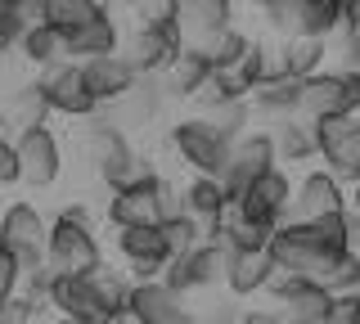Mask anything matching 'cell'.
<instances>
[{
	"instance_id": "33",
	"label": "cell",
	"mask_w": 360,
	"mask_h": 324,
	"mask_svg": "<svg viewBox=\"0 0 360 324\" xmlns=\"http://www.w3.org/2000/svg\"><path fill=\"white\" fill-rule=\"evenodd\" d=\"M333 68H342L347 77L360 82V32H338V50H333Z\"/></svg>"
},
{
	"instance_id": "36",
	"label": "cell",
	"mask_w": 360,
	"mask_h": 324,
	"mask_svg": "<svg viewBox=\"0 0 360 324\" xmlns=\"http://www.w3.org/2000/svg\"><path fill=\"white\" fill-rule=\"evenodd\" d=\"M329 324H360V288L333 293V316H329Z\"/></svg>"
},
{
	"instance_id": "22",
	"label": "cell",
	"mask_w": 360,
	"mask_h": 324,
	"mask_svg": "<svg viewBox=\"0 0 360 324\" xmlns=\"http://www.w3.org/2000/svg\"><path fill=\"white\" fill-rule=\"evenodd\" d=\"M270 136H275V153H279V162H288V167L320 158L315 122H311V117H302V113H292V117H279L275 127H270Z\"/></svg>"
},
{
	"instance_id": "40",
	"label": "cell",
	"mask_w": 360,
	"mask_h": 324,
	"mask_svg": "<svg viewBox=\"0 0 360 324\" xmlns=\"http://www.w3.org/2000/svg\"><path fill=\"white\" fill-rule=\"evenodd\" d=\"M14 136V122H9V113H5V104H0V140H9Z\"/></svg>"
},
{
	"instance_id": "25",
	"label": "cell",
	"mask_w": 360,
	"mask_h": 324,
	"mask_svg": "<svg viewBox=\"0 0 360 324\" xmlns=\"http://www.w3.org/2000/svg\"><path fill=\"white\" fill-rule=\"evenodd\" d=\"M5 113L14 122V131H22V127H45V122L54 117V108H50V99H45V86L32 77V82H22V86L9 91Z\"/></svg>"
},
{
	"instance_id": "28",
	"label": "cell",
	"mask_w": 360,
	"mask_h": 324,
	"mask_svg": "<svg viewBox=\"0 0 360 324\" xmlns=\"http://www.w3.org/2000/svg\"><path fill=\"white\" fill-rule=\"evenodd\" d=\"M202 117L212 122V127L221 131V136H230V140H239L248 127H252V99H212V104H202L198 108Z\"/></svg>"
},
{
	"instance_id": "16",
	"label": "cell",
	"mask_w": 360,
	"mask_h": 324,
	"mask_svg": "<svg viewBox=\"0 0 360 324\" xmlns=\"http://www.w3.org/2000/svg\"><path fill=\"white\" fill-rule=\"evenodd\" d=\"M234 5L239 0H172V23L185 46H207L221 27L234 23Z\"/></svg>"
},
{
	"instance_id": "15",
	"label": "cell",
	"mask_w": 360,
	"mask_h": 324,
	"mask_svg": "<svg viewBox=\"0 0 360 324\" xmlns=\"http://www.w3.org/2000/svg\"><path fill=\"white\" fill-rule=\"evenodd\" d=\"M117 257H122L131 279H149V275L167 271L172 248L162 239V226H122L117 230Z\"/></svg>"
},
{
	"instance_id": "21",
	"label": "cell",
	"mask_w": 360,
	"mask_h": 324,
	"mask_svg": "<svg viewBox=\"0 0 360 324\" xmlns=\"http://www.w3.org/2000/svg\"><path fill=\"white\" fill-rule=\"evenodd\" d=\"M252 108L262 113L266 122H279V117H292V113H302V77H292L288 68H279V72H270L262 77V82L252 86Z\"/></svg>"
},
{
	"instance_id": "5",
	"label": "cell",
	"mask_w": 360,
	"mask_h": 324,
	"mask_svg": "<svg viewBox=\"0 0 360 324\" xmlns=\"http://www.w3.org/2000/svg\"><path fill=\"white\" fill-rule=\"evenodd\" d=\"M45 234H50V221L41 216L37 203L14 198V203L0 207V248H9L18 257L22 275L45 266Z\"/></svg>"
},
{
	"instance_id": "6",
	"label": "cell",
	"mask_w": 360,
	"mask_h": 324,
	"mask_svg": "<svg viewBox=\"0 0 360 324\" xmlns=\"http://www.w3.org/2000/svg\"><path fill=\"white\" fill-rule=\"evenodd\" d=\"M352 113H360V82L356 77H347L333 63L302 77V117L320 122V117H352Z\"/></svg>"
},
{
	"instance_id": "11",
	"label": "cell",
	"mask_w": 360,
	"mask_h": 324,
	"mask_svg": "<svg viewBox=\"0 0 360 324\" xmlns=\"http://www.w3.org/2000/svg\"><path fill=\"white\" fill-rule=\"evenodd\" d=\"M131 320L135 324H189V293H180L167 275L131 279Z\"/></svg>"
},
{
	"instance_id": "37",
	"label": "cell",
	"mask_w": 360,
	"mask_h": 324,
	"mask_svg": "<svg viewBox=\"0 0 360 324\" xmlns=\"http://www.w3.org/2000/svg\"><path fill=\"white\" fill-rule=\"evenodd\" d=\"M131 18L135 23H149V27L172 23V0H140V5L131 9Z\"/></svg>"
},
{
	"instance_id": "14",
	"label": "cell",
	"mask_w": 360,
	"mask_h": 324,
	"mask_svg": "<svg viewBox=\"0 0 360 324\" xmlns=\"http://www.w3.org/2000/svg\"><path fill=\"white\" fill-rule=\"evenodd\" d=\"M347 194H352V185H347L342 176H333L329 167H311V171H302L297 185H292V216L315 221V216H324V212H342Z\"/></svg>"
},
{
	"instance_id": "19",
	"label": "cell",
	"mask_w": 360,
	"mask_h": 324,
	"mask_svg": "<svg viewBox=\"0 0 360 324\" xmlns=\"http://www.w3.org/2000/svg\"><path fill=\"white\" fill-rule=\"evenodd\" d=\"M270 271H275V257H270L266 243L262 248H230V257H225V293L243 302L262 297Z\"/></svg>"
},
{
	"instance_id": "1",
	"label": "cell",
	"mask_w": 360,
	"mask_h": 324,
	"mask_svg": "<svg viewBox=\"0 0 360 324\" xmlns=\"http://www.w3.org/2000/svg\"><path fill=\"white\" fill-rule=\"evenodd\" d=\"M172 212H185V189H176L167 176L144 171L140 181L108 189V203H104V221L112 230L122 226H158L162 216Z\"/></svg>"
},
{
	"instance_id": "30",
	"label": "cell",
	"mask_w": 360,
	"mask_h": 324,
	"mask_svg": "<svg viewBox=\"0 0 360 324\" xmlns=\"http://www.w3.org/2000/svg\"><path fill=\"white\" fill-rule=\"evenodd\" d=\"M158 226H162V239H167V248H172V257H176V252H189L194 243L207 239V226H202V221H198L189 207H185V212H172V216H162Z\"/></svg>"
},
{
	"instance_id": "2",
	"label": "cell",
	"mask_w": 360,
	"mask_h": 324,
	"mask_svg": "<svg viewBox=\"0 0 360 324\" xmlns=\"http://www.w3.org/2000/svg\"><path fill=\"white\" fill-rule=\"evenodd\" d=\"M262 23L270 37H324L333 41L338 32L347 27V14L342 9H333L329 0H266L262 9Z\"/></svg>"
},
{
	"instance_id": "9",
	"label": "cell",
	"mask_w": 360,
	"mask_h": 324,
	"mask_svg": "<svg viewBox=\"0 0 360 324\" xmlns=\"http://www.w3.org/2000/svg\"><path fill=\"white\" fill-rule=\"evenodd\" d=\"M14 149H18V167H22V185L27 189H50L63 176V144L59 136L45 127H22L14 131Z\"/></svg>"
},
{
	"instance_id": "34",
	"label": "cell",
	"mask_w": 360,
	"mask_h": 324,
	"mask_svg": "<svg viewBox=\"0 0 360 324\" xmlns=\"http://www.w3.org/2000/svg\"><path fill=\"white\" fill-rule=\"evenodd\" d=\"M22 185V167H18V149H14V136L0 140V189H14Z\"/></svg>"
},
{
	"instance_id": "23",
	"label": "cell",
	"mask_w": 360,
	"mask_h": 324,
	"mask_svg": "<svg viewBox=\"0 0 360 324\" xmlns=\"http://www.w3.org/2000/svg\"><path fill=\"white\" fill-rule=\"evenodd\" d=\"M122 23H117V14H99V18H90V23L82 27H72L68 32V54L72 59H90V54H112V50H122Z\"/></svg>"
},
{
	"instance_id": "27",
	"label": "cell",
	"mask_w": 360,
	"mask_h": 324,
	"mask_svg": "<svg viewBox=\"0 0 360 324\" xmlns=\"http://www.w3.org/2000/svg\"><path fill=\"white\" fill-rule=\"evenodd\" d=\"M230 203V189H225L221 176H189V185H185V207L194 212V216L207 226V221H217L221 216V207Z\"/></svg>"
},
{
	"instance_id": "17",
	"label": "cell",
	"mask_w": 360,
	"mask_h": 324,
	"mask_svg": "<svg viewBox=\"0 0 360 324\" xmlns=\"http://www.w3.org/2000/svg\"><path fill=\"white\" fill-rule=\"evenodd\" d=\"M279 153H275V136L270 131H252L248 127L239 140H234V153H230V167H225V189H230V198H239L248 185L257 181V176L266 171V167H275Z\"/></svg>"
},
{
	"instance_id": "31",
	"label": "cell",
	"mask_w": 360,
	"mask_h": 324,
	"mask_svg": "<svg viewBox=\"0 0 360 324\" xmlns=\"http://www.w3.org/2000/svg\"><path fill=\"white\" fill-rule=\"evenodd\" d=\"M45 18V0H0V32L18 46V37L27 27H37Z\"/></svg>"
},
{
	"instance_id": "45",
	"label": "cell",
	"mask_w": 360,
	"mask_h": 324,
	"mask_svg": "<svg viewBox=\"0 0 360 324\" xmlns=\"http://www.w3.org/2000/svg\"><path fill=\"white\" fill-rule=\"evenodd\" d=\"M356 248H360V221H356Z\"/></svg>"
},
{
	"instance_id": "18",
	"label": "cell",
	"mask_w": 360,
	"mask_h": 324,
	"mask_svg": "<svg viewBox=\"0 0 360 324\" xmlns=\"http://www.w3.org/2000/svg\"><path fill=\"white\" fill-rule=\"evenodd\" d=\"M82 72H86V86L95 91L99 108L117 104L122 95H131L135 86H140V72H135V63L127 59L122 50L112 54H90V59H82Z\"/></svg>"
},
{
	"instance_id": "41",
	"label": "cell",
	"mask_w": 360,
	"mask_h": 324,
	"mask_svg": "<svg viewBox=\"0 0 360 324\" xmlns=\"http://www.w3.org/2000/svg\"><path fill=\"white\" fill-rule=\"evenodd\" d=\"M9 50H14V41H9L5 32H0V63H5V54H9Z\"/></svg>"
},
{
	"instance_id": "44",
	"label": "cell",
	"mask_w": 360,
	"mask_h": 324,
	"mask_svg": "<svg viewBox=\"0 0 360 324\" xmlns=\"http://www.w3.org/2000/svg\"><path fill=\"white\" fill-rule=\"evenodd\" d=\"M239 5H248V9H262V5H266V0H239Z\"/></svg>"
},
{
	"instance_id": "29",
	"label": "cell",
	"mask_w": 360,
	"mask_h": 324,
	"mask_svg": "<svg viewBox=\"0 0 360 324\" xmlns=\"http://www.w3.org/2000/svg\"><path fill=\"white\" fill-rule=\"evenodd\" d=\"M99 14H108L104 0H45V23H54L63 37L72 27L90 23V18H99Z\"/></svg>"
},
{
	"instance_id": "26",
	"label": "cell",
	"mask_w": 360,
	"mask_h": 324,
	"mask_svg": "<svg viewBox=\"0 0 360 324\" xmlns=\"http://www.w3.org/2000/svg\"><path fill=\"white\" fill-rule=\"evenodd\" d=\"M329 41L324 37H284L279 41V63L292 72V77H311L329 63Z\"/></svg>"
},
{
	"instance_id": "7",
	"label": "cell",
	"mask_w": 360,
	"mask_h": 324,
	"mask_svg": "<svg viewBox=\"0 0 360 324\" xmlns=\"http://www.w3.org/2000/svg\"><path fill=\"white\" fill-rule=\"evenodd\" d=\"M37 82L45 86V99H50L54 117L86 122V117L99 113V99H95V91L86 86L82 59H59V63H50V68L37 72Z\"/></svg>"
},
{
	"instance_id": "10",
	"label": "cell",
	"mask_w": 360,
	"mask_h": 324,
	"mask_svg": "<svg viewBox=\"0 0 360 324\" xmlns=\"http://www.w3.org/2000/svg\"><path fill=\"white\" fill-rule=\"evenodd\" d=\"M225 243H217V239H202V243H194L189 252H176L172 261H167V279L180 288V293H212V288H225Z\"/></svg>"
},
{
	"instance_id": "8",
	"label": "cell",
	"mask_w": 360,
	"mask_h": 324,
	"mask_svg": "<svg viewBox=\"0 0 360 324\" xmlns=\"http://www.w3.org/2000/svg\"><path fill=\"white\" fill-rule=\"evenodd\" d=\"M292 185H297L292 167L275 162V167H266V171L239 194V207H243L252 221H262L266 230H279V226L292 216Z\"/></svg>"
},
{
	"instance_id": "39",
	"label": "cell",
	"mask_w": 360,
	"mask_h": 324,
	"mask_svg": "<svg viewBox=\"0 0 360 324\" xmlns=\"http://www.w3.org/2000/svg\"><path fill=\"white\" fill-rule=\"evenodd\" d=\"M347 32H360V0H352V9H347Z\"/></svg>"
},
{
	"instance_id": "13",
	"label": "cell",
	"mask_w": 360,
	"mask_h": 324,
	"mask_svg": "<svg viewBox=\"0 0 360 324\" xmlns=\"http://www.w3.org/2000/svg\"><path fill=\"white\" fill-rule=\"evenodd\" d=\"M180 32H176V23H158V27H149V23H135L127 37H122V54L135 63V72L140 77H158V72H167V63L180 54Z\"/></svg>"
},
{
	"instance_id": "4",
	"label": "cell",
	"mask_w": 360,
	"mask_h": 324,
	"mask_svg": "<svg viewBox=\"0 0 360 324\" xmlns=\"http://www.w3.org/2000/svg\"><path fill=\"white\" fill-rule=\"evenodd\" d=\"M172 149L176 158L189 167V171L198 176H225V167H230V153H234V140L221 136L217 127H212L202 113L194 117H180L172 127Z\"/></svg>"
},
{
	"instance_id": "12",
	"label": "cell",
	"mask_w": 360,
	"mask_h": 324,
	"mask_svg": "<svg viewBox=\"0 0 360 324\" xmlns=\"http://www.w3.org/2000/svg\"><path fill=\"white\" fill-rule=\"evenodd\" d=\"M315 140H320V162L347 185L360 181V113L352 117H320L315 122Z\"/></svg>"
},
{
	"instance_id": "43",
	"label": "cell",
	"mask_w": 360,
	"mask_h": 324,
	"mask_svg": "<svg viewBox=\"0 0 360 324\" xmlns=\"http://www.w3.org/2000/svg\"><path fill=\"white\" fill-rule=\"evenodd\" d=\"M329 5H333V9H342V14H347V9H352V0H329Z\"/></svg>"
},
{
	"instance_id": "3",
	"label": "cell",
	"mask_w": 360,
	"mask_h": 324,
	"mask_svg": "<svg viewBox=\"0 0 360 324\" xmlns=\"http://www.w3.org/2000/svg\"><path fill=\"white\" fill-rule=\"evenodd\" d=\"M45 266H50V271H63V275L99 271V266H104V248H99L95 226L59 212V216L50 221V234H45Z\"/></svg>"
},
{
	"instance_id": "20",
	"label": "cell",
	"mask_w": 360,
	"mask_h": 324,
	"mask_svg": "<svg viewBox=\"0 0 360 324\" xmlns=\"http://www.w3.org/2000/svg\"><path fill=\"white\" fill-rule=\"evenodd\" d=\"M212 72H217V63L207 59V50L180 46V54L167 63V72H158V82H162V91L172 99H194L202 86L212 82Z\"/></svg>"
},
{
	"instance_id": "24",
	"label": "cell",
	"mask_w": 360,
	"mask_h": 324,
	"mask_svg": "<svg viewBox=\"0 0 360 324\" xmlns=\"http://www.w3.org/2000/svg\"><path fill=\"white\" fill-rule=\"evenodd\" d=\"M14 50L22 54V63H27V68H37V72L50 68V63H59V59H72V54H68V37L54 23H45V18H41L37 27L22 32Z\"/></svg>"
},
{
	"instance_id": "38",
	"label": "cell",
	"mask_w": 360,
	"mask_h": 324,
	"mask_svg": "<svg viewBox=\"0 0 360 324\" xmlns=\"http://www.w3.org/2000/svg\"><path fill=\"white\" fill-rule=\"evenodd\" d=\"M347 207H352V216L360 221V181H352V194H347Z\"/></svg>"
},
{
	"instance_id": "32",
	"label": "cell",
	"mask_w": 360,
	"mask_h": 324,
	"mask_svg": "<svg viewBox=\"0 0 360 324\" xmlns=\"http://www.w3.org/2000/svg\"><path fill=\"white\" fill-rule=\"evenodd\" d=\"M248 46H252V37H248L239 23H230V27H221L202 50H207V59L217 63V68H230V63H239V59H243V50H248Z\"/></svg>"
},
{
	"instance_id": "42",
	"label": "cell",
	"mask_w": 360,
	"mask_h": 324,
	"mask_svg": "<svg viewBox=\"0 0 360 324\" xmlns=\"http://www.w3.org/2000/svg\"><path fill=\"white\" fill-rule=\"evenodd\" d=\"M112 5H117V9H127V14H131V9L140 5V0H112Z\"/></svg>"
},
{
	"instance_id": "35",
	"label": "cell",
	"mask_w": 360,
	"mask_h": 324,
	"mask_svg": "<svg viewBox=\"0 0 360 324\" xmlns=\"http://www.w3.org/2000/svg\"><path fill=\"white\" fill-rule=\"evenodd\" d=\"M18 288H22V266H18V257L9 248H0V302L14 297Z\"/></svg>"
}]
</instances>
